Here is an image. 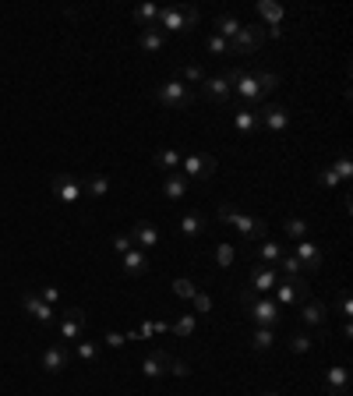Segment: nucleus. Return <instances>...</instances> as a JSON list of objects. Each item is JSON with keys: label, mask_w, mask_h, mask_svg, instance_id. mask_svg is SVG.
Segmentation results:
<instances>
[{"label": "nucleus", "mask_w": 353, "mask_h": 396, "mask_svg": "<svg viewBox=\"0 0 353 396\" xmlns=\"http://www.w3.org/2000/svg\"><path fill=\"white\" fill-rule=\"evenodd\" d=\"M201 21V11L198 7H187V4H170V7H159L156 14V28L159 32H174V36H187L194 25Z\"/></svg>", "instance_id": "nucleus-1"}, {"label": "nucleus", "mask_w": 353, "mask_h": 396, "mask_svg": "<svg viewBox=\"0 0 353 396\" xmlns=\"http://www.w3.org/2000/svg\"><path fill=\"white\" fill-rule=\"evenodd\" d=\"M219 223H226V226H233L244 241H262L265 237V219H258V216H248V212H237L233 205H219Z\"/></svg>", "instance_id": "nucleus-2"}, {"label": "nucleus", "mask_w": 353, "mask_h": 396, "mask_svg": "<svg viewBox=\"0 0 353 396\" xmlns=\"http://www.w3.org/2000/svg\"><path fill=\"white\" fill-rule=\"evenodd\" d=\"M241 304L248 308L251 325H265V329L279 325V304L272 297H258V294H251V291H241Z\"/></svg>", "instance_id": "nucleus-3"}, {"label": "nucleus", "mask_w": 353, "mask_h": 396, "mask_svg": "<svg viewBox=\"0 0 353 396\" xmlns=\"http://www.w3.org/2000/svg\"><path fill=\"white\" fill-rule=\"evenodd\" d=\"M216 170H219L216 156H209V152H187V156L180 160V170H176V174H180L184 181H212Z\"/></svg>", "instance_id": "nucleus-4"}, {"label": "nucleus", "mask_w": 353, "mask_h": 396, "mask_svg": "<svg viewBox=\"0 0 353 396\" xmlns=\"http://www.w3.org/2000/svg\"><path fill=\"white\" fill-rule=\"evenodd\" d=\"M230 75V85H233V96L244 99V106H251V110H258L265 99H262V89H258V78H255V71H244V68H233V71H226Z\"/></svg>", "instance_id": "nucleus-5"}, {"label": "nucleus", "mask_w": 353, "mask_h": 396, "mask_svg": "<svg viewBox=\"0 0 353 396\" xmlns=\"http://www.w3.org/2000/svg\"><path fill=\"white\" fill-rule=\"evenodd\" d=\"M152 96L159 99L163 106H170V110H191V103H194L191 85H184L180 78H170V82L156 85V89H152Z\"/></svg>", "instance_id": "nucleus-6"}, {"label": "nucleus", "mask_w": 353, "mask_h": 396, "mask_svg": "<svg viewBox=\"0 0 353 396\" xmlns=\"http://www.w3.org/2000/svg\"><path fill=\"white\" fill-rule=\"evenodd\" d=\"M311 297V283L304 280V276H283L279 283H275V304L279 308H293V304H300V301H307Z\"/></svg>", "instance_id": "nucleus-7"}, {"label": "nucleus", "mask_w": 353, "mask_h": 396, "mask_svg": "<svg viewBox=\"0 0 353 396\" xmlns=\"http://www.w3.org/2000/svg\"><path fill=\"white\" fill-rule=\"evenodd\" d=\"M265 43V32L262 25H241V32L230 39V57H251V53H258Z\"/></svg>", "instance_id": "nucleus-8"}, {"label": "nucleus", "mask_w": 353, "mask_h": 396, "mask_svg": "<svg viewBox=\"0 0 353 396\" xmlns=\"http://www.w3.org/2000/svg\"><path fill=\"white\" fill-rule=\"evenodd\" d=\"M258 14H262V32L265 36H272V39H283V18H286V7L283 4H275V0H258V7H255Z\"/></svg>", "instance_id": "nucleus-9"}, {"label": "nucleus", "mask_w": 353, "mask_h": 396, "mask_svg": "<svg viewBox=\"0 0 353 396\" xmlns=\"http://www.w3.org/2000/svg\"><path fill=\"white\" fill-rule=\"evenodd\" d=\"M275 283H279L275 266H251V269H248V287H244V291H251V294H258V297H268L275 291Z\"/></svg>", "instance_id": "nucleus-10"}, {"label": "nucleus", "mask_w": 353, "mask_h": 396, "mask_svg": "<svg viewBox=\"0 0 353 396\" xmlns=\"http://www.w3.org/2000/svg\"><path fill=\"white\" fill-rule=\"evenodd\" d=\"M258 120H262L265 131L283 135V131L290 127V110H286L283 103H265V106H258Z\"/></svg>", "instance_id": "nucleus-11"}, {"label": "nucleus", "mask_w": 353, "mask_h": 396, "mask_svg": "<svg viewBox=\"0 0 353 396\" xmlns=\"http://www.w3.org/2000/svg\"><path fill=\"white\" fill-rule=\"evenodd\" d=\"M201 99H209V103H219V106H226V103L233 99V85H230V75H212V78H205V82H201Z\"/></svg>", "instance_id": "nucleus-12"}, {"label": "nucleus", "mask_w": 353, "mask_h": 396, "mask_svg": "<svg viewBox=\"0 0 353 396\" xmlns=\"http://www.w3.org/2000/svg\"><path fill=\"white\" fill-rule=\"evenodd\" d=\"M82 333H85V311H82V308L60 311V340H64V343H78Z\"/></svg>", "instance_id": "nucleus-13"}, {"label": "nucleus", "mask_w": 353, "mask_h": 396, "mask_svg": "<svg viewBox=\"0 0 353 396\" xmlns=\"http://www.w3.org/2000/svg\"><path fill=\"white\" fill-rule=\"evenodd\" d=\"M21 311H28L39 325H50V322L57 318V308H50L36 291H21Z\"/></svg>", "instance_id": "nucleus-14"}, {"label": "nucleus", "mask_w": 353, "mask_h": 396, "mask_svg": "<svg viewBox=\"0 0 353 396\" xmlns=\"http://www.w3.org/2000/svg\"><path fill=\"white\" fill-rule=\"evenodd\" d=\"M131 241H135V248H142V251H152L159 241H163V234H159V226L156 223H149V219H138V223H131Z\"/></svg>", "instance_id": "nucleus-15"}, {"label": "nucleus", "mask_w": 353, "mask_h": 396, "mask_svg": "<svg viewBox=\"0 0 353 396\" xmlns=\"http://www.w3.org/2000/svg\"><path fill=\"white\" fill-rule=\"evenodd\" d=\"M71 358H75V354H71V347H68V343H53V347H46V350H43V358H39V361H43V372L60 375V372L71 365Z\"/></svg>", "instance_id": "nucleus-16"}, {"label": "nucleus", "mask_w": 353, "mask_h": 396, "mask_svg": "<svg viewBox=\"0 0 353 396\" xmlns=\"http://www.w3.org/2000/svg\"><path fill=\"white\" fill-rule=\"evenodd\" d=\"M290 255L300 262L304 273H318V269H322V248H318L311 237H307V241H297V248H293Z\"/></svg>", "instance_id": "nucleus-17"}, {"label": "nucleus", "mask_w": 353, "mask_h": 396, "mask_svg": "<svg viewBox=\"0 0 353 396\" xmlns=\"http://www.w3.org/2000/svg\"><path fill=\"white\" fill-rule=\"evenodd\" d=\"M170 361H174L170 350H152V354L142 361V375H145L149 382H159V379L170 372Z\"/></svg>", "instance_id": "nucleus-18"}, {"label": "nucleus", "mask_w": 353, "mask_h": 396, "mask_svg": "<svg viewBox=\"0 0 353 396\" xmlns=\"http://www.w3.org/2000/svg\"><path fill=\"white\" fill-rule=\"evenodd\" d=\"M300 322L311 325V329H322V325L329 322V308H325L322 301L307 297V301H300Z\"/></svg>", "instance_id": "nucleus-19"}, {"label": "nucleus", "mask_w": 353, "mask_h": 396, "mask_svg": "<svg viewBox=\"0 0 353 396\" xmlns=\"http://www.w3.org/2000/svg\"><path fill=\"white\" fill-rule=\"evenodd\" d=\"M325 393L329 396H347L350 393V372H347V365H332V368H325Z\"/></svg>", "instance_id": "nucleus-20"}, {"label": "nucleus", "mask_w": 353, "mask_h": 396, "mask_svg": "<svg viewBox=\"0 0 353 396\" xmlns=\"http://www.w3.org/2000/svg\"><path fill=\"white\" fill-rule=\"evenodd\" d=\"M53 198H57V202H64V205L78 202V198H82V181H78V177H71V174H60V177L53 181Z\"/></svg>", "instance_id": "nucleus-21"}, {"label": "nucleus", "mask_w": 353, "mask_h": 396, "mask_svg": "<svg viewBox=\"0 0 353 396\" xmlns=\"http://www.w3.org/2000/svg\"><path fill=\"white\" fill-rule=\"evenodd\" d=\"M120 259H124V273H127V276H145V273H149V251L131 248V251H124Z\"/></svg>", "instance_id": "nucleus-22"}, {"label": "nucleus", "mask_w": 353, "mask_h": 396, "mask_svg": "<svg viewBox=\"0 0 353 396\" xmlns=\"http://www.w3.org/2000/svg\"><path fill=\"white\" fill-rule=\"evenodd\" d=\"M233 124H237V131H241V135H258V131H262L258 110H251V106H241V110L233 113Z\"/></svg>", "instance_id": "nucleus-23"}, {"label": "nucleus", "mask_w": 353, "mask_h": 396, "mask_svg": "<svg viewBox=\"0 0 353 396\" xmlns=\"http://www.w3.org/2000/svg\"><path fill=\"white\" fill-rule=\"evenodd\" d=\"M248 347H251L255 354H265L268 347H275V329H265V325H251V333H248Z\"/></svg>", "instance_id": "nucleus-24"}, {"label": "nucleus", "mask_w": 353, "mask_h": 396, "mask_svg": "<svg viewBox=\"0 0 353 396\" xmlns=\"http://www.w3.org/2000/svg\"><path fill=\"white\" fill-rule=\"evenodd\" d=\"M241 25H244V21H241L233 11H219V14H216V36H223V39H233V36L241 32Z\"/></svg>", "instance_id": "nucleus-25"}, {"label": "nucleus", "mask_w": 353, "mask_h": 396, "mask_svg": "<svg viewBox=\"0 0 353 396\" xmlns=\"http://www.w3.org/2000/svg\"><path fill=\"white\" fill-rule=\"evenodd\" d=\"M283 244L279 241H262L258 248H255V255H258V266H279V259H283Z\"/></svg>", "instance_id": "nucleus-26"}, {"label": "nucleus", "mask_w": 353, "mask_h": 396, "mask_svg": "<svg viewBox=\"0 0 353 396\" xmlns=\"http://www.w3.org/2000/svg\"><path fill=\"white\" fill-rule=\"evenodd\" d=\"M138 43H142V50H145V53H159V50L167 46V32H159L156 25H152V28H142Z\"/></svg>", "instance_id": "nucleus-27"}, {"label": "nucleus", "mask_w": 353, "mask_h": 396, "mask_svg": "<svg viewBox=\"0 0 353 396\" xmlns=\"http://www.w3.org/2000/svg\"><path fill=\"white\" fill-rule=\"evenodd\" d=\"M187 184H191V181H184L180 174H167V177H163V198L180 202V198L187 195Z\"/></svg>", "instance_id": "nucleus-28"}, {"label": "nucleus", "mask_w": 353, "mask_h": 396, "mask_svg": "<svg viewBox=\"0 0 353 396\" xmlns=\"http://www.w3.org/2000/svg\"><path fill=\"white\" fill-rule=\"evenodd\" d=\"M180 160H184V156H180L176 149H159V152L152 156V163H156L159 170H167V174H176V170H180Z\"/></svg>", "instance_id": "nucleus-29"}, {"label": "nucleus", "mask_w": 353, "mask_h": 396, "mask_svg": "<svg viewBox=\"0 0 353 396\" xmlns=\"http://www.w3.org/2000/svg\"><path fill=\"white\" fill-rule=\"evenodd\" d=\"M283 234H286V237H293V241H307L311 223H307V219H300V216H290V219L283 223Z\"/></svg>", "instance_id": "nucleus-30"}, {"label": "nucleus", "mask_w": 353, "mask_h": 396, "mask_svg": "<svg viewBox=\"0 0 353 396\" xmlns=\"http://www.w3.org/2000/svg\"><path fill=\"white\" fill-rule=\"evenodd\" d=\"M156 14H159V7H156V4H138L131 18H135V25H138V28H152V25H156Z\"/></svg>", "instance_id": "nucleus-31"}, {"label": "nucleus", "mask_w": 353, "mask_h": 396, "mask_svg": "<svg viewBox=\"0 0 353 396\" xmlns=\"http://www.w3.org/2000/svg\"><path fill=\"white\" fill-rule=\"evenodd\" d=\"M180 234H184V237L205 234V219H201L198 212H184V216H180Z\"/></svg>", "instance_id": "nucleus-32"}, {"label": "nucleus", "mask_w": 353, "mask_h": 396, "mask_svg": "<svg viewBox=\"0 0 353 396\" xmlns=\"http://www.w3.org/2000/svg\"><path fill=\"white\" fill-rule=\"evenodd\" d=\"M71 354H75L82 365H95V361H99V343H92V340H78Z\"/></svg>", "instance_id": "nucleus-33"}, {"label": "nucleus", "mask_w": 353, "mask_h": 396, "mask_svg": "<svg viewBox=\"0 0 353 396\" xmlns=\"http://www.w3.org/2000/svg\"><path fill=\"white\" fill-rule=\"evenodd\" d=\"M194 329H198V315H191V311H184V315L174 322V333L176 336H184V340L194 336Z\"/></svg>", "instance_id": "nucleus-34"}, {"label": "nucleus", "mask_w": 353, "mask_h": 396, "mask_svg": "<svg viewBox=\"0 0 353 396\" xmlns=\"http://www.w3.org/2000/svg\"><path fill=\"white\" fill-rule=\"evenodd\" d=\"M209 75H205V68L201 64H184V71H180V82L184 85H201Z\"/></svg>", "instance_id": "nucleus-35"}, {"label": "nucleus", "mask_w": 353, "mask_h": 396, "mask_svg": "<svg viewBox=\"0 0 353 396\" xmlns=\"http://www.w3.org/2000/svg\"><path fill=\"white\" fill-rule=\"evenodd\" d=\"M255 78H258V89H262V99H268L275 89H279V75H272V71H255Z\"/></svg>", "instance_id": "nucleus-36"}, {"label": "nucleus", "mask_w": 353, "mask_h": 396, "mask_svg": "<svg viewBox=\"0 0 353 396\" xmlns=\"http://www.w3.org/2000/svg\"><path fill=\"white\" fill-rule=\"evenodd\" d=\"M212 259H216L219 269H230L233 259H237V248H233V244H216V255H212Z\"/></svg>", "instance_id": "nucleus-37"}, {"label": "nucleus", "mask_w": 353, "mask_h": 396, "mask_svg": "<svg viewBox=\"0 0 353 396\" xmlns=\"http://www.w3.org/2000/svg\"><path fill=\"white\" fill-rule=\"evenodd\" d=\"M85 192L92 198H102L106 192H110V177H102V174H92V177L85 181Z\"/></svg>", "instance_id": "nucleus-38"}, {"label": "nucleus", "mask_w": 353, "mask_h": 396, "mask_svg": "<svg viewBox=\"0 0 353 396\" xmlns=\"http://www.w3.org/2000/svg\"><path fill=\"white\" fill-rule=\"evenodd\" d=\"M286 343H290V350H293V354H307V350L315 347V340H311L307 333H293Z\"/></svg>", "instance_id": "nucleus-39"}, {"label": "nucleus", "mask_w": 353, "mask_h": 396, "mask_svg": "<svg viewBox=\"0 0 353 396\" xmlns=\"http://www.w3.org/2000/svg\"><path fill=\"white\" fill-rule=\"evenodd\" d=\"M332 170H336V177H339V181H350V177H353V160L347 156V152H339V156H336V163H332Z\"/></svg>", "instance_id": "nucleus-40"}, {"label": "nucleus", "mask_w": 353, "mask_h": 396, "mask_svg": "<svg viewBox=\"0 0 353 396\" xmlns=\"http://www.w3.org/2000/svg\"><path fill=\"white\" fill-rule=\"evenodd\" d=\"M279 269H283V276H304V269H300V262L290 255V251H283V259H279Z\"/></svg>", "instance_id": "nucleus-41"}, {"label": "nucleus", "mask_w": 353, "mask_h": 396, "mask_svg": "<svg viewBox=\"0 0 353 396\" xmlns=\"http://www.w3.org/2000/svg\"><path fill=\"white\" fill-rule=\"evenodd\" d=\"M191 304H194V315H201V318H209V315H212V297H209V294H201V291H198V294L191 297Z\"/></svg>", "instance_id": "nucleus-42"}, {"label": "nucleus", "mask_w": 353, "mask_h": 396, "mask_svg": "<svg viewBox=\"0 0 353 396\" xmlns=\"http://www.w3.org/2000/svg\"><path fill=\"white\" fill-rule=\"evenodd\" d=\"M205 50H209V53H216V57H219V53H230V39H223V36H216V32H212V36L205 39Z\"/></svg>", "instance_id": "nucleus-43"}, {"label": "nucleus", "mask_w": 353, "mask_h": 396, "mask_svg": "<svg viewBox=\"0 0 353 396\" xmlns=\"http://www.w3.org/2000/svg\"><path fill=\"white\" fill-rule=\"evenodd\" d=\"M174 294L184 297V301H191V297L198 294V287H194L191 280H184V276H180V280H174Z\"/></svg>", "instance_id": "nucleus-44"}, {"label": "nucleus", "mask_w": 353, "mask_h": 396, "mask_svg": "<svg viewBox=\"0 0 353 396\" xmlns=\"http://www.w3.org/2000/svg\"><path fill=\"white\" fill-rule=\"evenodd\" d=\"M318 184H322V188H339L343 181L336 177V170H332V167H325V170L318 174Z\"/></svg>", "instance_id": "nucleus-45"}, {"label": "nucleus", "mask_w": 353, "mask_h": 396, "mask_svg": "<svg viewBox=\"0 0 353 396\" xmlns=\"http://www.w3.org/2000/svg\"><path fill=\"white\" fill-rule=\"evenodd\" d=\"M131 248H135L131 234H117V237H113V251H117V255H124V251H131Z\"/></svg>", "instance_id": "nucleus-46"}, {"label": "nucleus", "mask_w": 353, "mask_h": 396, "mask_svg": "<svg viewBox=\"0 0 353 396\" xmlns=\"http://www.w3.org/2000/svg\"><path fill=\"white\" fill-rule=\"evenodd\" d=\"M36 294L43 297V301H46L50 308H57V304H60V291H57V287H50V283H46L43 291H36Z\"/></svg>", "instance_id": "nucleus-47"}, {"label": "nucleus", "mask_w": 353, "mask_h": 396, "mask_svg": "<svg viewBox=\"0 0 353 396\" xmlns=\"http://www.w3.org/2000/svg\"><path fill=\"white\" fill-rule=\"evenodd\" d=\"M167 375H180V379H187V375H191V365H187V361H176V358H174Z\"/></svg>", "instance_id": "nucleus-48"}, {"label": "nucleus", "mask_w": 353, "mask_h": 396, "mask_svg": "<svg viewBox=\"0 0 353 396\" xmlns=\"http://www.w3.org/2000/svg\"><path fill=\"white\" fill-rule=\"evenodd\" d=\"M336 308H339V315H343V318H350V315H353V301H350L347 291H339V304H336Z\"/></svg>", "instance_id": "nucleus-49"}, {"label": "nucleus", "mask_w": 353, "mask_h": 396, "mask_svg": "<svg viewBox=\"0 0 353 396\" xmlns=\"http://www.w3.org/2000/svg\"><path fill=\"white\" fill-rule=\"evenodd\" d=\"M127 340H124V333H106V347H113V350H120Z\"/></svg>", "instance_id": "nucleus-50"}, {"label": "nucleus", "mask_w": 353, "mask_h": 396, "mask_svg": "<svg viewBox=\"0 0 353 396\" xmlns=\"http://www.w3.org/2000/svg\"><path fill=\"white\" fill-rule=\"evenodd\" d=\"M138 336H142V340H149V336H156V329H152V322H142V329H138Z\"/></svg>", "instance_id": "nucleus-51"}, {"label": "nucleus", "mask_w": 353, "mask_h": 396, "mask_svg": "<svg viewBox=\"0 0 353 396\" xmlns=\"http://www.w3.org/2000/svg\"><path fill=\"white\" fill-rule=\"evenodd\" d=\"M262 396H279V393H262Z\"/></svg>", "instance_id": "nucleus-52"}]
</instances>
